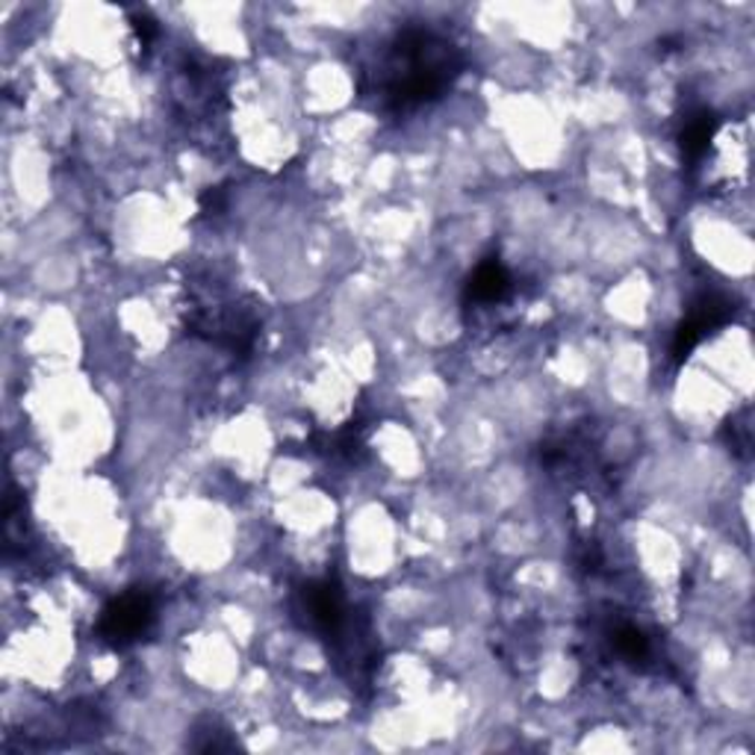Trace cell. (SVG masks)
I'll return each instance as SVG.
<instances>
[{
    "instance_id": "1",
    "label": "cell",
    "mask_w": 755,
    "mask_h": 755,
    "mask_svg": "<svg viewBox=\"0 0 755 755\" xmlns=\"http://www.w3.org/2000/svg\"><path fill=\"white\" fill-rule=\"evenodd\" d=\"M378 66L366 71L363 94L381 112H413L443 98L464 71V51L434 27H404L384 44Z\"/></svg>"
},
{
    "instance_id": "2",
    "label": "cell",
    "mask_w": 755,
    "mask_h": 755,
    "mask_svg": "<svg viewBox=\"0 0 755 755\" xmlns=\"http://www.w3.org/2000/svg\"><path fill=\"white\" fill-rule=\"evenodd\" d=\"M154 623V596L148 591H128L107 605L101 617V637L112 646H128L145 635Z\"/></svg>"
},
{
    "instance_id": "3",
    "label": "cell",
    "mask_w": 755,
    "mask_h": 755,
    "mask_svg": "<svg viewBox=\"0 0 755 755\" xmlns=\"http://www.w3.org/2000/svg\"><path fill=\"white\" fill-rule=\"evenodd\" d=\"M304 611L308 620L322 632V635H340L345 626V605L343 593L336 591L331 582H313L304 587Z\"/></svg>"
},
{
    "instance_id": "4",
    "label": "cell",
    "mask_w": 755,
    "mask_h": 755,
    "mask_svg": "<svg viewBox=\"0 0 755 755\" xmlns=\"http://www.w3.org/2000/svg\"><path fill=\"white\" fill-rule=\"evenodd\" d=\"M511 290H514V278L505 269V263L499 258H490L472 272L470 283H466V299L472 304H481V308H493V304H502L511 295Z\"/></svg>"
},
{
    "instance_id": "5",
    "label": "cell",
    "mask_w": 755,
    "mask_h": 755,
    "mask_svg": "<svg viewBox=\"0 0 755 755\" xmlns=\"http://www.w3.org/2000/svg\"><path fill=\"white\" fill-rule=\"evenodd\" d=\"M714 133H717V119H714L708 110H696L685 119V128H682V151L691 163H699L705 154H708V145L714 142Z\"/></svg>"
},
{
    "instance_id": "6",
    "label": "cell",
    "mask_w": 755,
    "mask_h": 755,
    "mask_svg": "<svg viewBox=\"0 0 755 755\" xmlns=\"http://www.w3.org/2000/svg\"><path fill=\"white\" fill-rule=\"evenodd\" d=\"M611 646H614V653H617L620 658L632 661V664L646 661L653 655L650 637H646L635 623H617V626L611 628Z\"/></svg>"
},
{
    "instance_id": "7",
    "label": "cell",
    "mask_w": 755,
    "mask_h": 755,
    "mask_svg": "<svg viewBox=\"0 0 755 755\" xmlns=\"http://www.w3.org/2000/svg\"><path fill=\"white\" fill-rule=\"evenodd\" d=\"M133 30H137V36H139V39H142V44L154 42L157 24L148 16H137V18H133Z\"/></svg>"
},
{
    "instance_id": "8",
    "label": "cell",
    "mask_w": 755,
    "mask_h": 755,
    "mask_svg": "<svg viewBox=\"0 0 755 755\" xmlns=\"http://www.w3.org/2000/svg\"><path fill=\"white\" fill-rule=\"evenodd\" d=\"M201 207H204V213H219L224 207L222 189H207L204 195H201Z\"/></svg>"
}]
</instances>
